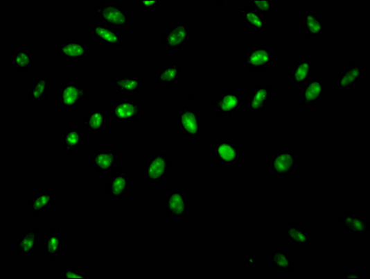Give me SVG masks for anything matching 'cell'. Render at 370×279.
Segmentation results:
<instances>
[{
  "label": "cell",
  "mask_w": 370,
  "mask_h": 279,
  "mask_svg": "<svg viewBox=\"0 0 370 279\" xmlns=\"http://www.w3.org/2000/svg\"><path fill=\"white\" fill-rule=\"evenodd\" d=\"M118 155V150L98 149L90 154L88 162L96 173L109 175L117 170Z\"/></svg>",
  "instance_id": "obj_14"
},
{
  "label": "cell",
  "mask_w": 370,
  "mask_h": 279,
  "mask_svg": "<svg viewBox=\"0 0 370 279\" xmlns=\"http://www.w3.org/2000/svg\"><path fill=\"white\" fill-rule=\"evenodd\" d=\"M177 129L182 137L195 140L203 131V121L200 113L190 106H181L176 112Z\"/></svg>",
  "instance_id": "obj_6"
},
{
  "label": "cell",
  "mask_w": 370,
  "mask_h": 279,
  "mask_svg": "<svg viewBox=\"0 0 370 279\" xmlns=\"http://www.w3.org/2000/svg\"><path fill=\"white\" fill-rule=\"evenodd\" d=\"M313 65L308 59H299L295 60L294 65L289 71V80L292 85L301 87L312 77Z\"/></svg>",
  "instance_id": "obj_32"
},
{
  "label": "cell",
  "mask_w": 370,
  "mask_h": 279,
  "mask_svg": "<svg viewBox=\"0 0 370 279\" xmlns=\"http://www.w3.org/2000/svg\"><path fill=\"white\" fill-rule=\"evenodd\" d=\"M163 211L173 222L182 220L191 212L187 207L185 192L181 189H171L163 196Z\"/></svg>",
  "instance_id": "obj_11"
},
{
  "label": "cell",
  "mask_w": 370,
  "mask_h": 279,
  "mask_svg": "<svg viewBox=\"0 0 370 279\" xmlns=\"http://www.w3.org/2000/svg\"><path fill=\"white\" fill-rule=\"evenodd\" d=\"M62 278H82L89 279L92 278L93 276L87 271L82 270L80 267H62Z\"/></svg>",
  "instance_id": "obj_35"
},
{
  "label": "cell",
  "mask_w": 370,
  "mask_h": 279,
  "mask_svg": "<svg viewBox=\"0 0 370 279\" xmlns=\"http://www.w3.org/2000/svg\"><path fill=\"white\" fill-rule=\"evenodd\" d=\"M162 2L160 0H138L136 5L140 9L145 10H156L161 6Z\"/></svg>",
  "instance_id": "obj_36"
},
{
  "label": "cell",
  "mask_w": 370,
  "mask_h": 279,
  "mask_svg": "<svg viewBox=\"0 0 370 279\" xmlns=\"http://www.w3.org/2000/svg\"><path fill=\"white\" fill-rule=\"evenodd\" d=\"M245 264L247 267H258L259 265V260L256 254H248L245 259Z\"/></svg>",
  "instance_id": "obj_38"
},
{
  "label": "cell",
  "mask_w": 370,
  "mask_h": 279,
  "mask_svg": "<svg viewBox=\"0 0 370 279\" xmlns=\"http://www.w3.org/2000/svg\"><path fill=\"white\" fill-rule=\"evenodd\" d=\"M107 127V113L99 106L85 113L82 120V129L91 135L99 134Z\"/></svg>",
  "instance_id": "obj_24"
},
{
  "label": "cell",
  "mask_w": 370,
  "mask_h": 279,
  "mask_svg": "<svg viewBox=\"0 0 370 279\" xmlns=\"http://www.w3.org/2000/svg\"><path fill=\"white\" fill-rule=\"evenodd\" d=\"M130 170L118 169L110 174L106 184V193L109 201H123L129 196Z\"/></svg>",
  "instance_id": "obj_17"
},
{
  "label": "cell",
  "mask_w": 370,
  "mask_h": 279,
  "mask_svg": "<svg viewBox=\"0 0 370 279\" xmlns=\"http://www.w3.org/2000/svg\"><path fill=\"white\" fill-rule=\"evenodd\" d=\"M297 162V153L291 149H287V150L275 151L267 159V165L273 176L284 179L294 176Z\"/></svg>",
  "instance_id": "obj_8"
},
{
  "label": "cell",
  "mask_w": 370,
  "mask_h": 279,
  "mask_svg": "<svg viewBox=\"0 0 370 279\" xmlns=\"http://www.w3.org/2000/svg\"><path fill=\"white\" fill-rule=\"evenodd\" d=\"M59 223H54L51 230L46 232L41 242L42 251L48 261L57 260L63 251V237L60 234Z\"/></svg>",
  "instance_id": "obj_22"
},
{
  "label": "cell",
  "mask_w": 370,
  "mask_h": 279,
  "mask_svg": "<svg viewBox=\"0 0 370 279\" xmlns=\"http://www.w3.org/2000/svg\"><path fill=\"white\" fill-rule=\"evenodd\" d=\"M237 16L248 29L252 30L256 35L264 34L269 28L267 17L251 9L250 7H240L237 9Z\"/></svg>",
  "instance_id": "obj_26"
},
{
  "label": "cell",
  "mask_w": 370,
  "mask_h": 279,
  "mask_svg": "<svg viewBox=\"0 0 370 279\" xmlns=\"http://www.w3.org/2000/svg\"><path fill=\"white\" fill-rule=\"evenodd\" d=\"M192 37V32L184 22L168 24L163 29V49L168 52L182 51L191 42Z\"/></svg>",
  "instance_id": "obj_5"
},
{
  "label": "cell",
  "mask_w": 370,
  "mask_h": 279,
  "mask_svg": "<svg viewBox=\"0 0 370 279\" xmlns=\"http://www.w3.org/2000/svg\"><path fill=\"white\" fill-rule=\"evenodd\" d=\"M38 237L39 232L37 228L24 230L15 240V253L21 257L34 255L37 251Z\"/></svg>",
  "instance_id": "obj_30"
},
{
  "label": "cell",
  "mask_w": 370,
  "mask_h": 279,
  "mask_svg": "<svg viewBox=\"0 0 370 279\" xmlns=\"http://www.w3.org/2000/svg\"><path fill=\"white\" fill-rule=\"evenodd\" d=\"M185 99H186V101L188 102V103H194L195 99L194 96H193V94L191 93H186L185 94Z\"/></svg>",
  "instance_id": "obj_39"
},
{
  "label": "cell",
  "mask_w": 370,
  "mask_h": 279,
  "mask_svg": "<svg viewBox=\"0 0 370 279\" xmlns=\"http://www.w3.org/2000/svg\"><path fill=\"white\" fill-rule=\"evenodd\" d=\"M112 121L118 126H129L142 120L141 103L134 96H123L116 99L112 106Z\"/></svg>",
  "instance_id": "obj_3"
},
{
  "label": "cell",
  "mask_w": 370,
  "mask_h": 279,
  "mask_svg": "<svg viewBox=\"0 0 370 279\" xmlns=\"http://www.w3.org/2000/svg\"><path fill=\"white\" fill-rule=\"evenodd\" d=\"M34 65V55L28 49H15L10 54V67L21 74H26Z\"/></svg>",
  "instance_id": "obj_33"
},
{
  "label": "cell",
  "mask_w": 370,
  "mask_h": 279,
  "mask_svg": "<svg viewBox=\"0 0 370 279\" xmlns=\"http://www.w3.org/2000/svg\"><path fill=\"white\" fill-rule=\"evenodd\" d=\"M273 88L270 85H259L254 87L251 95L245 99L247 110L254 115L267 112L272 103Z\"/></svg>",
  "instance_id": "obj_19"
},
{
  "label": "cell",
  "mask_w": 370,
  "mask_h": 279,
  "mask_svg": "<svg viewBox=\"0 0 370 279\" xmlns=\"http://www.w3.org/2000/svg\"><path fill=\"white\" fill-rule=\"evenodd\" d=\"M366 67L360 63H347L337 76V87L341 92H349L363 80Z\"/></svg>",
  "instance_id": "obj_20"
},
{
  "label": "cell",
  "mask_w": 370,
  "mask_h": 279,
  "mask_svg": "<svg viewBox=\"0 0 370 279\" xmlns=\"http://www.w3.org/2000/svg\"><path fill=\"white\" fill-rule=\"evenodd\" d=\"M89 99L87 87L78 81L68 80L60 87L59 104L62 110L74 112Z\"/></svg>",
  "instance_id": "obj_2"
},
{
  "label": "cell",
  "mask_w": 370,
  "mask_h": 279,
  "mask_svg": "<svg viewBox=\"0 0 370 279\" xmlns=\"http://www.w3.org/2000/svg\"><path fill=\"white\" fill-rule=\"evenodd\" d=\"M294 260V253L281 248H276L267 254V264L278 273L288 275L294 273L295 270Z\"/></svg>",
  "instance_id": "obj_23"
},
{
  "label": "cell",
  "mask_w": 370,
  "mask_h": 279,
  "mask_svg": "<svg viewBox=\"0 0 370 279\" xmlns=\"http://www.w3.org/2000/svg\"><path fill=\"white\" fill-rule=\"evenodd\" d=\"M226 2L225 1H215L214 5L215 7L217 8H223L225 6Z\"/></svg>",
  "instance_id": "obj_40"
},
{
  "label": "cell",
  "mask_w": 370,
  "mask_h": 279,
  "mask_svg": "<svg viewBox=\"0 0 370 279\" xmlns=\"http://www.w3.org/2000/svg\"><path fill=\"white\" fill-rule=\"evenodd\" d=\"M284 233L286 242L294 247L303 248L311 244V235L301 223H287Z\"/></svg>",
  "instance_id": "obj_31"
},
{
  "label": "cell",
  "mask_w": 370,
  "mask_h": 279,
  "mask_svg": "<svg viewBox=\"0 0 370 279\" xmlns=\"http://www.w3.org/2000/svg\"><path fill=\"white\" fill-rule=\"evenodd\" d=\"M89 35L98 45L106 48L123 49L125 45V40L123 37L121 30L99 22L89 24Z\"/></svg>",
  "instance_id": "obj_12"
},
{
  "label": "cell",
  "mask_w": 370,
  "mask_h": 279,
  "mask_svg": "<svg viewBox=\"0 0 370 279\" xmlns=\"http://www.w3.org/2000/svg\"><path fill=\"white\" fill-rule=\"evenodd\" d=\"M326 96V77L323 74L312 76L303 85L301 103L306 109H311L317 103L324 101Z\"/></svg>",
  "instance_id": "obj_15"
},
{
  "label": "cell",
  "mask_w": 370,
  "mask_h": 279,
  "mask_svg": "<svg viewBox=\"0 0 370 279\" xmlns=\"http://www.w3.org/2000/svg\"><path fill=\"white\" fill-rule=\"evenodd\" d=\"M182 65L181 62H173L164 63L157 68L155 84L157 87H171L182 81Z\"/></svg>",
  "instance_id": "obj_21"
},
{
  "label": "cell",
  "mask_w": 370,
  "mask_h": 279,
  "mask_svg": "<svg viewBox=\"0 0 370 279\" xmlns=\"http://www.w3.org/2000/svg\"><path fill=\"white\" fill-rule=\"evenodd\" d=\"M342 278L344 279H363V273L361 272H359L356 268H352V269H349L347 271H345V272L342 273Z\"/></svg>",
  "instance_id": "obj_37"
},
{
  "label": "cell",
  "mask_w": 370,
  "mask_h": 279,
  "mask_svg": "<svg viewBox=\"0 0 370 279\" xmlns=\"http://www.w3.org/2000/svg\"><path fill=\"white\" fill-rule=\"evenodd\" d=\"M303 34L308 37H323L326 33L324 19L315 9L306 10L301 22Z\"/></svg>",
  "instance_id": "obj_28"
},
{
  "label": "cell",
  "mask_w": 370,
  "mask_h": 279,
  "mask_svg": "<svg viewBox=\"0 0 370 279\" xmlns=\"http://www.w3.org/2000/svg\"><path fill=\"white\" fill-rule=\"evenodd\" d=\"M337 223L341 231L345 232L351 237H364L370 233L369 218L364 215H356L351 212H344L338 218Z\"/></svg>",
  "instance_id": "obj_13"
},
{
  "label": "cell",
  "mask_w": 370,
  "mask_h": 279,
  "mask_svg": "<svg viewBox=\"0 0 370 279\" xmlns=\"http://www.w3.org/2000/svg\"><path fill=\"white\" fill-rule=\"evenodd\" d=\"M99 23L123 30L129 26L130 12L121 2L104 0L99 1L94 10Z\"/></svg>",
  "instance_id": "obj_1"
},
{
  "label": "cell",
  "mask_w": 370,
  "mask_h": 279,
  "mask_svg": "<svg viewBox=\"0 0 370 279\" xmlns=\"http://www.w3.org/2000/svg\"><path fill=\"white\" fill-rule=\"evenodd\" d=\"M146 176L151 187L167 180L170 173V157L161 151L152 154L145 164Z\"/></svg>",
  "instance_id": "obj_10"
},
{
  "label": "cell",
  "mask_w": 370,
  "mask_h": 279,
  "mask_svg": "<svg viewBox=\"0 0 370 279\" xmlns=\"http://www.w3.org/2000/svg\"><path fill=\"white\" fill-rule=\"evenodd\" d=\"M213 154L215 162L220 167H234L243 164L242 149L229 137H220L215 143Z\"/></svg>",
  "instance_id": "obj_9"
},
{
  "label": "cell",
  "mask_w": 370,
  "mask_h": 279,
  "mask_svg": "<svg viewBox=\"0 0 370 279\" xmlns=\"http://www.w3.org/2000/svg\"><path fill=\"white\" fill-rule=\"evenodd\" d=\"M142 81V74H118L112 77V90L117 96H137L141 93Z\"/></svg>",
  "instance_id": "obj_18"
},
{
  "label": "cell",
  "mask_w": 370,
  "mask_h": 279,
  "mask_svg": "<svg viewBox=\"0 0 370 279\" xmlns=\"http://www.w3.org/2000/svg\"><path fill=\"white\" fill-rule=\"evenodd\" d=\"M60 60H90L91 52L87 44L78 37H67L57 46Z\"/></svg>",
  "instance_id": "obj_16"
},
{
  "label": "cell",
  "mask_w": 370,
  "mask_h": 279,
  "mask_svg": "<svg viewBox=\"0 0 370 279\" xmlns=\"http://www.w3.org/2000/svg\"><path fill=\"white\" fill-rule=\"evenodd\" d=\"M51 74H39L35 76L30 85L28 96L30 101L35 104H43L48 101L51 91Z\"/></svg>",
  "instance_id": "obj_29"
},
{
  "label": "cell",
  "mask_w": 370,
  "mask_h": 279,
  "mask_svg": "<svg viewBox=\"0 0 370 279\" xmlns=\"http://www.w3.org/2000/svg\"><path fill=\"white\" fill-rule=\"evenodd\" d=\"M274 49L270 45H255L249 51L243 52L241 63L244 68L255 74L264 73L273 66Z\"/></svg>",
  "instance_id": "obj_4"
},
{
  "label": "cell",
  "mask_w": 370,
  "mask_h": 279,
  "mask_svg": "<svg viewBox=\"0 0 370 279\" xmlns=\"http://www.w3.org/2000/svg\"><path fill=\"white\" fill-rule=\"evenodd\" d=\"M250 8L267 18L270 17L273 13L272 0H251Z\"/></svg>",
  "instance_id": "obj_34"
},
{
  "label": "cell",
  "mask_w": 370,
  "mask_h": 279,
  "mask_svg": "<svg viewBox=\"0 0 370 279\" xmlns=\"http://www.w3.org/2000/svg\"><path fill=\"white\" fill-rule=\"evenodd\" d=\"M62 148L64 155H73L82 150L87 145V138L81 129L67 127L62 131Z\"/></svg>",
  "instance_id": "obj_25"
},
{
  "label": "cell",
  "mask_w": 370,
  "mask_h": 279,
  "mask_svg": "<svg viewBox=\"0 0 370 279\" xmlns=\"http://www.w3.org/2000/svg\"><path fill=\"white\" fill-rule=\"evenodd\" d=\"M56 203V195L48 189H41L33 193L29 198L28 207L33 214L41 215L51 211Z\"/></svg>",
  "instance_id": "obj_27"
},
{
  "label": "cell",
  "mask_w": 370,
  "mask_h": 279,
  "mask_svg": "<svg viewBox=\"0 0 370 279\" xmlns=\"http://www.w3.org/2000/svg\"><path fill=\"white\" fill-rule=\"evenodd\" d=\"M211 103L218 117H234L242 112L245 98L238 91L229 88L212 99Z\"/></svg>",
  "instance_id": "obj_7"
}]
</instances>
